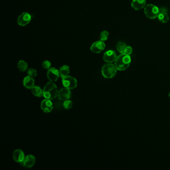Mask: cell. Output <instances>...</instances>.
Here are the masks:
<instances>
[{"label": "cell", "mask_w": 170, "mask_h": 170, "mask_svg": "<svg viewBox=\"0 0 170 170\" xmlns=\"http://www.w3.org/2000/svg\"><path fill=\"white\" fill-rule=\"evenodd\" d=\"M27 74L29 76H30L31 77H36L37 75V71L34 69H28L27 71Z\"/></svg>", "instance_id": "23"}, {"label": "cell", "mask_w": 170, "mask_h": 170, "mask_svg": "<svg viewBox=\"0 0 170 170\" xmlns=\"http://www.w3.org/2000/svg\"><path fill=\"white\" fill-rule=\"evenodd\" d=\"M57 86L53 82L46 84L43 89V96L46 99L53 100L58 95Z\"/></svg>", "instance_id": "2"}, {"label": "cell", "mask_w": 170, "mask_h": 170, "mask_svg": "<svg viewBox=\"0 0 170 170\" xmlns=\"http://www.w3.org/2000/svg\"><path fill=\"white\" fill-rule=\"evenodd\" d=\"M62 79V83L64 87L69 89H73L77 86V81L74 77L67 76Z\"/></svg>", "instance_id": "5"}, {"label": "cell", "mask_w": 170, "mask_h": 170, "mask_svg": "<svg viewBox=\"0 0 170 170\" xmlns=\"http://www.w3.org/2000/svg\"><path fill=\"white\" fill-rule=\"evenodd\" d=\"M31 90H32V93L36 96L41 97L43 95V90L39 86H34L31 89Z\"/></svg>", "instance_id": "18"}, {"label": "cell", "mask_w": 170, "mask_h": 170, "mask_svg": "<svg viewBox=\"0 0 170 170\" xmlns=\"http://www.w3.org/2000/svg\"><path fill=\"white\" fill-rule=\"evenodd\" d=\"M23 85L27 89H32L34 85V80L33 77L29 75L24 77L23 80Z\"/></svg>", "instance_id": "16"}, {"label": "cell", "mask_w": 170, "mask_h": 170, "mask_svg": "<svg viewBox=\"0 0 170 170\" xmlns=\"http://www.w3.org/2000/svg\"><path fill=\"white\" fill-rule=\"evenodd\" d=\"M159 11L160 9L154 5L148 4L145 7V14L149 19H156L158 17Z\"/></svg>", "instance_id": "4"}, {"label": "cell", "mask_w": 170, "mask_h": 170, "mask_svg": "<svg viewBox=\"0 0 170 170\" xmlns=\"http://www.w3.org/2000/svg\"><path fill=\"white\" fill-rule=\"evenodd\" d=\"M59 72L60 77H62V79H63L64 77L69 76V73L70 72L69 67L68 66L64 65L60 67Z\"/></svg>", "instance_id": "17"}, {"label": "cell", "mask_w": 170, "mask_h": 170, "mask_svg": "<svg viewBox=\"0 0 170 170\" xmlns=\"http://www.w3.org/2000/svg\"><path fill=\"white\" fill-rule=\"evenodd\" d=\"M126 44L123 42H119L117 45V50L120 53H124L125 49L126 48Z\"/></svg>", "instance_id": "20"}, {"label": "cell", "mask_w": 170, "mask_h": 170, "mask_svg": "<svg viewBox=\"0 0 170 170\" xmlns=\"http://www.w3.org/2000/svg\"><path fill=\"white\" fill-rule=\"evenodd\" d=\"M43 67H44L46 69H50L51 67V63L50 62H49L48 60H45L43 62Z\"/></svg>", "instance_id": "24"}, {"label": "cell", "mask_w": 170, "mask_h": 170, "mask_svg": "<svg viewBox=\"0 0 170 170\" xmlns=\"http://www.w3.org/2000/svg\"><path fill=\"white\" fill-rule=\"evenodd\" d=\"M41 108L45 113H50L53 109V104L51 100L45 99L42 101L41 103Z\"/></svg>", "instance_id": "11"}, {"label": "cell", "mask_w": 170, "mask_h": 170, "mask_svg": "<svg viewBox=\"0 0 170 170\" xmlns=\"http://www.w3.org/2000/svg\"><path fill=\"white\" fill-rule=\"evenodd\" d=\"M117 70V68L114 64L111 63H106L102 68V75L106 79H112L116 75Z\"/></svg>", "instance_id": "3"}, {"label": "cell", "mask_w": 170, "mask_h": 170, "mask_svg": "<svg viewBox=\"0 0 170 170\" xmlns=\"http://www.w3.org/2000/svg\"><path fill=\"white\" fill-rule=\"evenodd\" d=\"M131 62V59L130 55L121 53L117 56L115 61V66L117 68V70L123 71L126 70L130 66Z\"/></svg>", "instance_id": "1"}, {"label": "cell", "mask_w": 170, "mask_h": 170, "mask_svg": "<svg viewBox=\"0 0 170 170\" xmlns=\"http://www.w3.org/2000/svg\"><path fill=\"white\" fill-rule=\"evenodd\" d=\"M24 152L20 149H17L14 152L13 154V159L14 161L18 163H21L24 159Z\"/></svg>", "instance_id": "15"}, {"label": "cell", "mask_w": 170, "mask_h": 170, "mask_svg": "<svg viewBox=\"0 0 170 170\" xmlns=\"http://www.w3.org/2000/svg\"><path fill=\"white\" fill-rule=\"evenodd\" d=\"M169 98H170V92H169Z\"/></svg>", "instance_id": "26"}, {"label": "cell", "mask_w": 170, "mask_h": 170, "mask_svg": "<svg viewBox=\"0 0 170 170\" xmlns=\"http://www.w3.org/2000/svg\"><path fill=\"white\" fill-rule=\"evenodd\" d=\"M132 51H133V50H132V48L131 47H130V46H127L125 49L124 52V53H123L130 55L132 53Z\"/></svg>", "instance_id": "25"}, {"label": "cell", "mask_w": 170, "mask_h": 170, "mask_svg": "<svg viewBox=\"0 0 170 170\" xmlns=\"http://www.w3.org/2000/svg\"><path fill=\"white\" fill-rule=\"evenodd\" d=\"M109 33L107 32V30H104L100 34V40L104 42L107 40V39L108 38Z\"/></svg>", "instance_id": "21"}, {"label": "cell", "mask_w": 170, "mask_h": 170, "mask_svg": "<svg viewBox=\"0 0 170 170\" xmlns=\"http://www.w3.org/2000/svg\"><path fill=\"white\" fill-rule=\"evenodd\" d=\"M17 66L19 70L21 72H25L27 70V64L24 60H20L18 63Z\"/></svg>", "instance_id": "19"}, {"label": "cell", "mask_w": 170, "mask_h": 170, "mask_svg": "<svg viewBox=\"0 0 170 170\" xmlns=\"http://www.w3.org/2000/svg\"><path fill=\"white\" fill-rule=\"evenodd\" d=\"M117 54L114 50H109L103 55V60L107 63H112L115 62L117 58Z\"/></svg>", "instance_id": "10"}, {"label": "cell", "mask_w": 170, "mask_h": 170, "mask_svg": "<svg viewBox=\"0 0 170 170\" xmlns=\"http://www.w3.org/2000/svg\"><path fill=\"white\" fill-rule=\"evenodd\" d=\"M59 75H60L59 70H57V69L54 67L50 68L47 71V77L50 82H53L57 81L59 77Z\"/></svg>", "instance_id": "8"}, {"label": "cell", "mask_w": 170, "mask_h": 170, "mask_svg": "<svg viewBox=\"0 0 170 170\" xmlns=\"http://www.w3.org/2000/svg\"><path fill=\"white\" fill-rule=\"evenodd\" d=\"M36 163V158L32 155H29L24 157L23 161L21 162V164L23 167L29 168L34 166Z\"/></svg>", "instance_id": "9"}, {"label": "cell", "mask_w": 170, "mask_h": 170, "mask_svg": "<svg viewBox=\"0 0 170 170\" xmlns=\"http://www.w3.org/2000/svg\"><path fill=\"white\" fill-rule=\"evenodd\" d=\"M167 13V10L165 8H161L160 9L158 18L159 20L162 23H166L169 21V17Z\"/></svg>", "instance_id": "13"}, {"label": "cell", "mask_w": 170, "mask_h": 170, "mask_svg": "<svg viewBox=\"0 0 170 170\" xmlns=\"http://www.w3.org/2000/svg\"><path fill=\"white\" fill-rule=\"evenodd\" d=\"M31 16L29 13L24 12L19 16L18 19V23L21 26L27 25L31 21Z\"/></svg>", "instance_id": "7"}, {"label": "cell", "mask_w": 170, "mask_h": 170, "mask_svg": "<svg viewBox=\"0 0 170 170\" xmlns=\"http://www.w3.org/2000/svg\"><path fill=\"white\" fill-rule=\"evenodd\" d=\"M58 97L60 100H69L71 97V91L70 89L67 88H63L60 89L58 92Z\"/></svg>", "instance_id": "12"}, {"label": "cell", "mask_w": 170, "mask_h": 170, "mask_svg": "<svg viewBox=\"0 0 170 170\" xmlns=\"http://www.w3.org/2000/svg\"><path fill=\"white\" fill-rule=\"evenodd\" d=\"M72 105H73V104L71 100H66L63 103V107L66 109H70L72 108Z\"/></svg>", "instance_id": "22"}, {"label": "cell", "mask_w": 170, "mask_h": 170, "mask_svg": "<svg viewBox=\"0 0 170 170\" xmlns=\"http://www.w3.org/2000/svg\"><path fill=\"white\" fill-rule=\"evenodd\" d=\"M146 0H133L131 3L132 7L135 10H140L146 5Z\"/></svg>", "instance_id": "14"}, {"label": "cell", "mask_w": 170, "mask_h": 170, "mask_svg": "<svg viewBox=\"0 0 170 170\" xmlns=\"http://www.w3.org/2000/svg\"><path fill=\"white\" fill-rule=\"evenodd\" d=\"M105 48V44L104 42L101 40H98L92 43L90 50L94 53H99L104 50Z\"/></svg>", "instance_id": "6"}]
</instances>
